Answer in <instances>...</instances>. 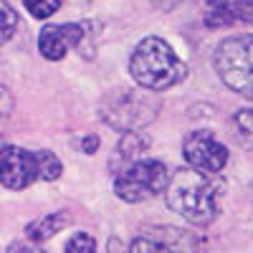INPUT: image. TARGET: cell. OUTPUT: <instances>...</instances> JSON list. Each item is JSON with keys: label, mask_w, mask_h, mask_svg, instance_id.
I'll return each mask as SVG.
<instances>
[{"label": "cell", "mask_w": 253, "mask_h": 253, "mask_svg": "<svg viewBox=\"0 0 253 253\" xmlns=\"http://www.w3.org/2000/svg\"><path fill=\"white\" fill-rule=\"evenodd\" d=\"M220 193L223 182L218 175L195 170V167H180L165 187V203L187 223L203 228L215 220Z\"/></svg>", "instance_id": "6da1fadb"}, {"label": "cell", "mask_w": 253, "mask_h": 253, "mask_svg": "<svg viewBox=\"0 0 253 253\" xmlns=\"http://www.w3.org/2000/svg\"><path fill=\"white\" fill-rule=\"evenodd\" d=\"M129 74L139 89L157 94L177 86L187 76V66L165 38L147 36L134 46L129 56Z\"/></svg>", "instance_id": "7a4b0ae2"}, {"label": "cell", "mask_w": 253, "mask_h": 253, "mask_svg": "<svg viewBox=\"0 0 253 253\" xmlns=\"http://www.w3.org/2000/svg\"><path fill=\"white\" fill-rule=\"evenodd\" d=\"M160 109V101L150 91L139 89H114L99 104V117L104 124L119 132H139L152 124Z\"/></svg>", "instance_id": "3957f363"}, {"label": "cell", "mask_w": 253, "mask_h": 253, "mask_svg": "<svg viewBox=\"0 0 253 253\" xmlns=\"http://www.w3.org/2000/svg\"><path fill=\"white\" fill-rule=\"evenodd\" d=\"M213 66L228 89L253 99V33L220 41L213 53Z\"/></svg>", "instance_id": "277c9868"}, {"label": "cell", "mask_w": 253, "mask_h": 253, "mask_svg": "<svg viewBox=\"0 0 253 253\" xmlns=\"http://www.w3.org/2000/svg\"><path fill=\"white\" fill-rule=\"evenodd\" d=\"M170 172L160 160H137L114 175V193L124 203H142L165 193Z\"/></svg>", "instance_id": "5b68a950"}, {"label": "cell", "mask_w": 253, "mask_h": 253, "mask_svg": "<svg viewBox=\"0 0 253 253\" xmlns=\"http://www.w3.org/2000/svg\"><path fill=\"white\" fill-rule=\"evenodd\" d=\"M182 157L187 167H195L203 172H213L218 175L223 167L228 165V147L213 137V132L198 129L190 132L182 142Z\"/></svg>", "instance_id": "8992f818"}, {"label": "cell", "mask_w": 253, "mask_h": 253, "mask_svg": "<svg viewBox=\"0 0 253 253\" xmlns=\"http://www.w3.org/2000/svg\"><path fill=\"white\" fill-rule=\"evenodd\" d=\"M129 253H198V238L182 228L157 225L132 238Z\"/></svg>", "instance_id": "52a82bcc"}, {"label": "cell", "mask_w": 253, "mask_h": 253, "mask_svg": "<svg viewBox=\"0 0 253 253\" xmlns=\"http://www.w3.org/2000/svg\"><path fill=\"white\" fill-rule=\"evenodd\" d=\"M38 180L36 152L0 142V185L8 190H26Z\"/></svg>", "instance_id": "ba28073f"}, {"label": "cell", "mask_w": 253, "mask_h": 253, "mask_svg": "<svg viewBox=\"0 0 253 253\" xmlns=\"http://www.w3.org/2000/svg\"><path fill=\"white\" fill-rule=\"evenodd\" d=\"M86 31L81 23H51L38 33V51L48 61H61L71 48H79Z\"/></svg>", "instance_id": "9c48e42d"}, {"label": "cell", "mask_w": 253, "mask_h": 253, "mask_svg": "<svg viewBox=\"0 0 253 253\" xmlns=\"http://www.w3.org/2000/svg\"><path fill=\"white\" fill-rule=\"evenodd\" d=\"M208 28H228L233 23H253V0H205Z\"/></svg>", "instance_id": "30bf717a"}, {"label": "cell", "mask_w": 253, "mask_h": 253, "mask_svg": "<svg viewBox=\"0 0 253 253\" xmlns=\"http://www.w3.org/2000/svg\"><path fill=\"white\" fill-rule=\"evenodd\" d=\"M69 223H71V218L66 215V210H58V213H48L43 218H36L33 223H28L26 225V236H28V241L41 243V241H48L56 233H61Z\"/></svg>", "instance_id": "8fae6325"}, {"label": "cell", "mask_w": 253, "mask_h": 253, "mask_svg": "<svg viewBox=\"0 0 253 253\" xmlns=\"http://www.w3.org/2000/svg\"><path fill=\"white\" fill-rule=\"evenodd\" d=\"M150 150V139H147L142 132H124L122 142L117 144V160L132 165L137 160H142V155Z\"/></svg>", "instance_id": "7c38bea8"}, {"label": "cell", "mask_w": 253, "mask_h": 253, "mask_svg": "<svg viewBox=\"0 0 253 253\" xmlns=\"http://www.w3.org/2000/svg\"><path fill=\"white\" fill-rule=\"evenodd\" d=\"M36 165H38V180H43V182H53L63 172L61 160L48 150H36Z\"/></svg>", "instance_id": "4fadbf2b"}, {"label": "cell", "mask_w": 253, "mask_h": 253, "mask_svg": "<svg viewBox=\"0 0 253 253\" xmlns=\"http://www.w3.org/2000/svg\"><path fill=\"white\" fill-rule=\"evenodd\" d=\"M233 126H236V134L238 139L253 150V109H241L233 114Z\"/></svg>", "instance_id": "5bb4252c"}, {"label": "cell", "mask_w": 253, "mask_h": 253, "mask_svg": "<svg viewBox=\"0 0 253 253\" xmlns=\"http://www.w3.org/2000/svg\"><path fill=\"white\" fill-rule=\"evenodd\" d=\"M15 28H18V13L13 10L8 0H0V46L13 38Z\"/></svg>", "instance_id": "9a60e30c"}, {"label": "cell", "mask_w": 253, "mask_h": 253, "mask_svg": "<svg viewBox=\"0 0 253 253\" xmlns=\"http://www.w3.org/2000/svg\"><path fill=\"white\" fill-rule=\"evenodd\" d=\"M61 3H63V0H23L26 10H28L33 18H38V20L51 18V15L61 8Z\"/></svg>", "instance_id": "2e32d148"}, {"label": "cell", "mask_w": 253, "mask_h": 253, "mask_svg": "<svg viewBox=\"0 0 253 253\" xmlns=\"http://www.w3.org/2000/svg\"><path fill=\"white\" fill-rule=\"evenodd\" d=\"M66 253H96V241L91 233H86V230H79V233H74L66 243Z\"/></svg>", "instance_id": "e0dca14e"}, {"label": "cell", "mask_w": 253, "mask_h": 253, "mask_svg": "<svg viewBox=\"0 0 253 253\" xmlns=\"http://www.w3.org/2000/svg\"><path fill=\"white\" fill-rule=\"evenodd\" d=\"M13 104H15V101H13L10 89L0 84V122H5V119L13 114Z\"/></svg>", "instance_id": "ac0fdd59"}, {"label": "cell", "mask_w": 253, "mask_h": 253, "mask_svg": "<svg viewBox=\"0 0 253 253\" xmlns=\"http://www.w3.org/2000/svg\"><path fill=\"white\" fill-rule=\"evenodd\" d=\"M5 253H46V251L41 246H36L33 241H13Z\"/></svg>", "instance_id": "d6986e66"}, {"label": "cell", "mask_w": 253, "mask_h": 253, "mask_svg": "<svg viewBox=\"0 0 253 253\" xmlns=\"http://www.w3.org/2000/svg\"><path fill=\"white\" fill-rule=\"evenodd\" d=\"M96 150H99V137L96 134H89V137L81 139V152L84 155H94Z\"/></svg>", "instance_id": "ffe728a7"}]
</instances>
